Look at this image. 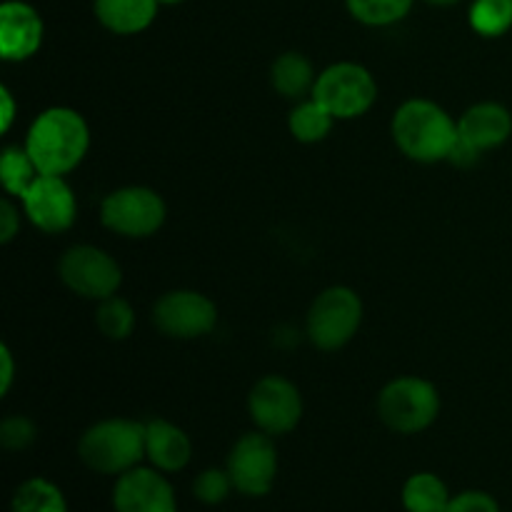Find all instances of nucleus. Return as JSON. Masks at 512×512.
<instances>
[{"label": "nucleus", "instance_id": "obj_1", "mask_svg": "<svg viewBox=\"0 0 512 512\" xmlns=\"http://www.w3.org/2000/svg\"><path fill=\"white\" fill-rule=\"evenodd\" d=\"M90 148V128L83 115L65 105L43 110L30 123L25 150L43 175H68Z\"/></svg>", "mask_w": 512, "mask_h": 512}, {"label": "nucleus", "instance_id": "obj_2", "mask_svg": "<svg viewBox=\"0 0 512 512\" xmlns=\"http://www.w3.org/2000/svg\"><path fill=\"white\" fill-rule=\"evenodd\" d=\"M390 133L405 158L433 165L448 160L458 140V120L433 100L410 98L395 110Z\"/></svg>", "mask_w": 512, "mask_h": 512}, {"label": "nucleus", "instance_id": "obj_3", "mask_svg": "<svg viewBox=\"0 0 512 512\" xmlns=\"http://www.w3.org/2000/svg\"><path fill=\"white\" fill-rule=\"evenodd\" d=\"M78 458L100 475H123L145 458V423L108 418L90 425L78 443Z\"/></svg>", "mask_w": 512, "mask_h": 512}, {"label": "nucleus", "instance_id": "obj_4", "mask_svg": "<svg viewBox=\"0 0 512 512\" xmlns=\"http://www.w3.org/2000/svg\"><path fill=\"white\" fill-rule=\"evenodd\" d=\"M378 415L393 433L418 435L440 415V393L430 380L418 375L395 378L380 390Z\"/></svg>", "mask_w": 512, "mask_h": 512}, {"label": "nucleus", "instance_id": "obj_5", "mask_svg": "<svg viewBox=\"0 0 512 512\" xmlns=\"http://www.w3.org/2000/svg\"><path fill=\"white\" fill-rule=\"evenodd\" d=\"M363 325V300L353 288L333 285L313 300L305 320L308 340L318 350L333 353L345 348Z\"/></svg>", "mask_w": 512, "mask_h": 512}, {"label": "nucleus", "instance_id": "obj_6", "mask_svg": "<svg viewBox=\"0 0 512 512\" xmlns=\"http://www.w3.org/2000/svg\"><path fill=\"white\" fill-rule=\"evenodd\" d=\"M168 218L163 195L145 185H125L105 195L100 203V223L115 235L140 240L158 233Z\"/></svg>", "mask_w": 512, "mask_h": 512}, {"label": "nucleus", "instance_id": "obj_7", "mask_svg": "<svg viewBox=\"0 0 512 512\" xmlns=\"http://www.w3.org/2000/svg\"><path fill=\"white\" fill-rule=\"evenodd\" d=\"M310 98L333 113L335 120H355L368 113L378 100V83L365 65L333 63L318 75Z\"/></svg>", "mask_w": 512, "mask_h": 512}, {"label": "nucleus", "instance_id": "obj_8", "mask_svg": "<svg viewBox=\"0 0 512 512\" xmlns=\"http://www.w3.org/2000/svg\"><path fill=\"white\" fill-rule=\"evenodd\" d=\"M58 275L70 293L85 300H100L118 295L123 285V268L118 260L95 245H73L58 263Z\"/></svg>", "mask_w": 512, "mask_h": 512}, {"label": "nucleus", "instance_id": "obj_9", "mask_svg": "<svg viewBox=\"0 0 512 512\" xmlns=\"http://www.w3.org/2000/svg\"><path fill=\"white\" fill-rule=\"evenodd\" d=\"M153 325L173 340L205 338L218 325V308L198 290H170L153 305Z\"/></svg>", "mask_w": 512, "mask_h": 512}, {"label": "nucleus", "instance_id": "obj_10", "mask_svg": "<svg viewBox=\"0 0 512 512\" xmlns=\"http://www.w3.org/2000/svg\"><path fill=\"white\" fill-rule=\"evenodd\" d=\"M248 413L255 428L270 438L288 435L303 420V395L283 375H265L250 390Z\"/></svg>", "mask_w": 512, "mask_h": 512}, {"label": "nucleus", "instance_id": "obj_11", "mask_svg": "<svg viewBox=\"0 0 512 512\" xmlns=\"http://www.w3.org/2000/svg\"><path fill=\"white\" fill-rule=\"evenodd\" d=\"M225 470L230 473L235 490L245 498L268 495L278 475V450H275L273 438L263 430L243 435L230 450Z\"/></svg>", "mask_w": 512, "mask_h": 512}, {"label": "nucleus", "instance_id": "obj_12", "mask_svg": "<svg viewBox=\"0 0 512 512\" xmlns=\"http://www.w3.org/2000/svg\"><path fill=\"white\" fill-rule=\"evenodd\" d=\"M23 213L40 233L58 235L73 228L78 218V200L63 175H40L20 198Z\"/></svg>", "mask_w": 512, "mask_h": 512}, {"label": "nucleus", "instance_id": "obj_13", "mask_svg": "<svg viewBox=\"0 0 512 512\" xmlns=\"http://www.w3.org/2000/svg\"><path fill=\"white\" fill-rule=\"evenodd\" d=\"M115 512H178L175 493L158 468H138L118 475L113 488Z\"/></svg>", "mask_w": 512, "mask_h": 512}, {"label": "nucleus", "instance_id": "obj_14", "mask_svg": "<svg viewBox=\"0 0 512 512\" xmlns=\"http://www.w3.org/2000/svg\"><path fill=\"white\" fill-rule=\"evenodd\" d=\"M43 18L23 0H5L0 5V58L23 63L43 45Z\"/></svg>", "mask_w": 512, "mask_h": 512}, {"label": "nucleus", "instance_id": "obj_15", "mask_svg": "<svg viewBox=\"0 0 512 512\" xmlns=\"http://www.w3.org/2000/svg\"><path fill=\"white\" fill-rule=\"evenodd\" d=\"M458 135L480 153L500 148L512 135V113L505 105L495 103V100L470 105L460 115Z\"/></svg>", "mask_w": 512, "mask_h": 512}, {"label": "nucleus", "instance_id": "obj_16", "mask_svg": "<svg viewBox=\"0 0 512 512\" xmlns=\"http://www.w3.org/2000/svg\"><path fill=\"white\" fill-rule=\"evenodd\" d=\"M145 458L160 473H180L193 458V443L183 428L163 418L145 423Z\"/></svg>", "mask_w": 512, "mask_h": 512}, {"label": "nucleus", "instance_id": "obj_17", "mask_svg": "<svg viewBox=\"0 0 512 512\" xmlns=\"http://www.w3.org/2000/svg\"><path fill=\"white\" fill-rule=\"evenodd\" d=\"M158 0H95L98 23L115 35H138L153 25Z\"/></svg>", "mask_w": 512, "mask_h": 512}, {"label": "nucleus", "instance_id": "obj_18", "mask_svg": "<svg viewBox=\"0 0 512 512\" xmlns=\"http://www.w3.org/2000/svg\"><path fill=\"white\" fill-rule=\"evenodd\" d=\"M315 80H318V75H315L313 63L295 50L278 55L270 65V85H273L275 93L288 100H298L313 93Z\"/></svg>", "mask_w": 512, "mask_h": 512}, {"label": "nucleus", "instance_id": "obj_19", "mask_svg": "<svg viewBox=\"0 0 512 512\" xmlns=\"http://www.w3.org/2000/svg\"><path fill=\"white\" fill-rule=\"evenodd\" d=\"M333 123V113H330L325 105H320L315 98L303 100V103L295 105V108L290 110L288 118L290 135H293L298 143L305 145L320 143V140L328 138L330 130H333Z\"/></svg>", "mask_w": 512, "mask_h": 512}, {"label": "nucleus", "instance_id": "obj_20", "mask_svg": "<svg viewBox=\"0 0 512 512\" xmlns=\"http://www.w3.org/2000/svg\"><path fill=\"white\" fill-rule=\"evenodd\" d=\"M448 503V485L438 475L415 473L403 485V505L408 512H443Z\"/></svg>", "mask_w": 512, "mask_h": 512}, {"label": "nucleus", "instance_id": "obj_21", "mask_svg": "<svg viewBox=\"0 0 512 512\" xmlns=\"http://www.w3.org/2000/svg\"><path fill=\"white\" fill-rule=\"evenodd\" d=\"M10 512H68V503L55 483L45 478H30L13 493Z\"/></svg>", "mask_w": 512, "mask_h": 512}, {"label": "nucleus", "instance_id": "obj_22", "mask_svg": "<svg viewBox=\"0 0 512 512\" xmlns=\"http://www.w3.org/2000/svg\"><path fill=\"white\" fill-rule=\"evenodd\" d=\"M38 165L33 163L30 153L25 150V145H10V148L3 150L0 155V180H3V188L8 195H15V198H23L30 190V185L40 178Z\"/></svg>", "mask_w": 512, "mask_h": 512}, {"label": "nucleus", "instance_id": "obj_23", "mask_svg": "<svg viewBox=\"0 0 512 512\" xmlns=\"http://www.w3.org/2000/svg\"><path fill=\"white\" fill-rule=\"evenodd\" d=\"M415 0H345L348 13L368 28H388L408 18Z\"/></svg>", "mask_w": 512, "mask_h": 512}, {"label": "nucleus", "instance_id": "obj_24", "mask_svg": "<svg viewBox=\"0 0 512 512\" xmlns=\"http://www.w3.org/2000/svg\"><path fill=\"white\" fill-rule=\"evenodd\" d=\"M468 20L483 38H500L512 28V0H473Z\"/></svg>", "mask_w": 512, "mask_h": 512}, {"label": "nucleus", "instance_id": "obj_25", "mask_svg": "<svg viewBox=\"0 0 512 512\" xmlns=\"http://www.w3.org/2000/svg\"><path fill=\"white\" fill-rule=\"evenodd\" d=\"M95 325L108 340H128L135 330V310L120 295L105 298L95 310Z\"/></svg>", "mask_w": 512, "mask_h": 512}, {"label": "nucleus", "instance_id": "obj_26", "mask_svg": "<svg viewBox=\"0 0 512 512\" xmlns=\"http://www.w3.org/2000/svg\"><path fill=\"white\" fill-rule=\"evenodd\" d=\"M230 490H235V485L228 470L208 468L193 480V495L203 505H220L223 500H228Z\"/></svg>", "mask_w": 512, "mask_h": 512}, {"label": "nucleus", "instance_id": "obj_27", "mask_svg": "<svg viewBox=\"0 0 512 512\" xmlns=\"http://www.w3.org/2000/svg\"><path fill=\"white\" fill-rule=\"evenodd\" d=\"M38 440V425L28 415H10L0 423V445L10 453H23Z\"/></svg>", "mask_w": 512, "mask_h": 512}, {"label": "nucleus", "instance_id": "obj_28", "mask_svg": "<svg viewBox=\"0 0 512 512\" xmlns=\"http://www.w3.org/2000/svg\"><path fill=\"white\" fill-rule=\"evenodd\" d=\"M443 512H500L498 500L483 490H465V493L450 498Z\"/></svg>", "mask_w": 512, "mask_h": 512}, {"label": "nucleus", "instance_id": "obj_29", "mask_svg": "<svg viewBox=\"0 0 512 512\" xmlns=\"http://www.w3.org/2000/svg\"><path fill=\"white\" fill-rule=\"evenodd\" d=\"M20 230V210L15 208L13 200H0V243H10Z\"/></svg>", "mask_w": 512, "mask_h": 512}, {"label": "nucleus", "instance_id": "obj_30", "mask_svg": "<svg viewBox=\"0 0 512 512\" xmlns=\"http://www.w3.org/2000/svg\"><path fill=\"white\" fill-rule=\"evenodd\" d=\"M480 155H483L480 150H475L473 145L465 143V140L458 135V140H455L453 150H450V155H448V163L458 165V168H470V165L478 163Z\"/></svg>", "mask_w": 512, "mask_h": 512}, {"label": "nucleus", "instance_id": "obj_31", "mask_svg": "<svg viewBox=\"0 0 512 512\" xmlns=\"http://www.w3.org/2000/svg\"><path fill=\"white\" fill-rule=\"evenodd\" d=\"M15 380V360L10 353L8 345H0V395H8V390L13 388Z\"/></svg>", "mask_w": 512, "mask_h": 512}, {"label": "nucleus", "instance_id": "obj_32", "mask_svg": "<svg viewBox=\"0 0 512 512\" xmlns=\"http://www.w3.org/2000/svg\"><path fill=\"white\" fill-rule=\"evenodd\" d=\"M15 120V98L8 88H0V130L8 133Z\"/></svg>", "mask_w": 512, "mask_h": 512}, {"label": "nucleus", "instance_id": "obj_33", "mask_svg": "<svg viewBox=\"0 0 512 512\" xmlns=\"http://www.w3.org/2000/svg\"><path fill=\"white\" fill-rule=\"evenodd\" d=\"M430 5H438V8H450V5H458L460 0H425Z\"/></svg>", "mask_w": 512, "mask_h": 512}, {"label": "nucleus", "instance_id": "obj_34", "mask_svg": "<svg viewBox=\"0 0 512 512\" xmlns=\"http://www.w3.org/2000/svg\"><path fill=\"white\" fill-rule=\"evenodd\" d=\"M160 5H178V3H183V0H158Z\"/></svg>", "mask_w": 512, "mask_h": 512}]
</instances>
